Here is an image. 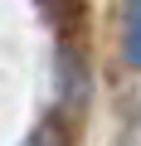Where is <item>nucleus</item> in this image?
I'll return each mask as SVG.
<instances>
[{
    "label": "nucleus",
    "instance_id": "nucleus-1",
    "mask_svg": "<svg viewBox=\"0 0 141 146\" xmlns=\"http://www.w3.org/2000/svg\"><path fill=\"white\" fill-rule=\"evenodd\" d=\"M122 58L141 68V0H122Z\"/></svg>",
    "mask_w": 141,
    "mask_h": 146
}]
</instances>
